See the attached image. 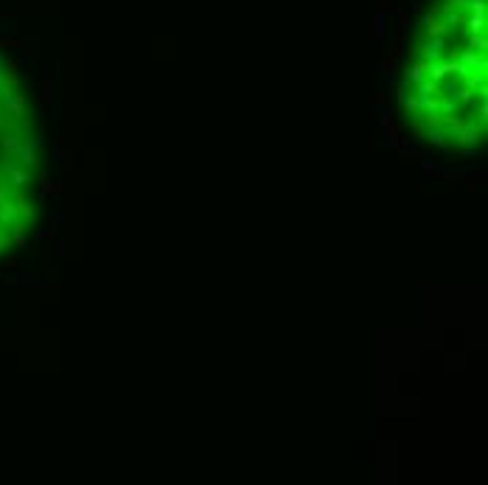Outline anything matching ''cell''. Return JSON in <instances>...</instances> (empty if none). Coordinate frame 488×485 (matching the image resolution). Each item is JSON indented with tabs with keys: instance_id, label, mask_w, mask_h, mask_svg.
<instances>
[{
	"instance_id": "ba28073f",
	"label": "cell",
	"mask_w": 488,
	"mask_h": 485,
	"mask_svg": "<svg viewBox=\"0 0 488 485\" xmlns=\"http://www.w3.org/2000/svg\"><path fill=\"white\" fill-rule=\"evenodd\" d=\"M427 140H430V146H435V149H446V146H449V135L440 129V124L427 126Z\"/></svg>"
},
{
	"instance_id": "9c48e42d",
	"label": "cell",
	"mask_w": 488,
	"mask_h": 485,
	"mask_svg": "<svg viewBox=\"0 0 488 485\" xmlns=\"http://www.w3.org/2000/svg\"><path fill=\"white\" fill-rule=\"evenodd\" d=\"M26 227H28V224L23 222V219H20V222H14L9 227V230H11L9 236H11V244H14V247H23V244H26Z\"/></svg>"
},
{
	"instance_id": "4fadbf2b",
	"label": "cell",
	"mask_w": 488,
	"mask_h": 485,
	"mask_svg": "<svg viewBox=\"0 0 488 485\" xmlns=\"http://www.w3.org/2000/svg\"><path fill=\"white\" fill-rule=\"evenodd\" d=\"M39 90H42V101H45V104H51V96H54V84H51V81H42V84H39Z\"/></svg>"
},
{
	"instance_id": "5bb4252c",
	"label": "cell",
	"mask_w": 488,
	"mask_h": 485,
	"mask_svg": "<svg viewBox=\"0 0 488 485\" xmlns=\"http://www.w3.org/2000/svg\"><path fill=\"white\" fill-rule=\"evenodd\" d=\"M56 160L62 163V168H70V163H68V152H65V149H56Z\"/></svg>"
},
{
	"instance_id": "5b68a950",
	"label": "cell",
	"mask_w": 488,
	"mask_h": 485,
	"mask_svg": "<svg viewBox=\"0 0 488 485\" xmlns=\"http://www.w3.org/2000/svg\"><path fill=\"white\" fill-rule=\"evenodd\" d=\"M11 199H14V205H17V214H20V219L26 224H31L34 222V216H37V202H31L28 196L23 194V188H14V194H11Z\"/></svg>"
},
{
	"instance_id": "e0dca14e",
	"label": "cell",
	"mask_w": 488,
	"mask_h": 485,
	"mask_svg": "<svg viewBox=\"0 0 488 485\" xmlns=\"http://www.w3.org/2000/svg\"><path fill=\"white\" fill-rule=\"evenodd\" d=\"M34 281H37V275H26V272L20 275V283H34Z\"/></svg>"
},
{
	"instance_id": "3957f363",
	"label": "cell",
	"mask_w": 488,
	"mask_h": 485,
	"mask_svg": "<svg viewBox=\"0 0 488 485\" xmlns=\"http://www.w3.org/2000/svg\"><path fill=\"white\" fill-rule=\"evenodd\" d=\"M39 149H42V140H39V137L23 140V146H20V152H17V160L26 165V168H37L39 165Z\"/></svg>"
},
{
	"instance_id": "7a4b0ae2",
	"label": "cell",
	"mask_w": 488,
	"mask_h": 485,
	"mask_svg": "<svg viewBox=\"0 0 488 485\" xmlns=\"http://www.w3.org/2000/svg\"><path fill=\"white\" fill-rule=\"evenodd\" d=\"M0 174L9 180L11 188H26V185L34 183V177H31V171H23V168H17V163H14V157H9V160H3L0 163Z\"/></svg>"
},
{
	"instance_id": "7c38bea8",
	"label": "cell",
	"mask_w": 488,
	"mask_h": 485,
	"mask_svg": "<svg viewBox=\"0 0 488 485\" xmlns=\"http://www.w3.org/2000/svg\"><path fill=\"white\" fill-rule=\"evenodd\" d=\"M11 247H14V244H11V236L6 233V230H3V227H0V252L11 250Z\"/></svg>"
},
{
	"instance_id": "8992f818",
	"label": "cell",
	"mask_w": 488,
	"mask_h": 485,
	"mask_svg": "<svg viewBox=\"0 0 488 485\" xmlns=\"http://www.w3.org/2000/svg\"><path fill=\"white\" fill-rule=\"evenodd\" d=\"M23 140H26V137L20 135V132H9V129H6V132L0 135V149H3V152H6L9 157H17Z\"/></svg>"
},
{
	"instance_id": "52a82bcc",
	"label": "cell",
	"mask_w": 488,
	"mask_h": 485,
	"mask_svg": "<svg viewBox=\"0 0 488 485\" xmlns=\"http://www.w3.org/2000/svg\"><path fill=\"white\" fill-rule=\"evenodd\" d=\"M14 222H20V214H17V205H14V199L0 202V224H3V227H11Z\"/></svg>"
},
{
	"instance_id": "277c9868",
	"label": "cell",
	"mask_w": 488,
	"mask_h": 485,
	"mask_svg": "<svg viewBox=\"0 0 488 485\" xmlns=\"http://www.w3.org/2000/svg\"><path fill=\"white\" fill-rule=\"evenodd\" d=\"M483 135H486V126L477 124V118H466V121H463V129H460L458 137H455V143H474L477 146L480 140H483Z\"/></svg>"
},
{
	"instance_id": "8fae6325",
	"label": "cell",
	"mask_w": 488,
	"mask_h": 485,
	"mask_svg": "<svg viewBox=\"0 0 488 485\" xmlns=\"http://www.w3.org/2000/svg\"><path fill=\"white\" fill-rule=\"evenodd\" d=\"M34 236H37V239H54V236H56V222L51 224V227H39Z\"/></svg>"
},
{
	"instance_id": "6da1fadb",
	"label": "cell",
	"mask_w": 488,
	"mask_h": 485,
	"mask_svg": "<svg viewBox=\"0 0 488 485\" xmlns=\"http://www.w3.org/2000/svg\"><path fill=\"white\" fill-rule=\"evenodd\" d=\"M0 112L9 118V121H17V124H26L31 118L26 96L17 93V90H11V87H0Z\"/></svg>"
},
{
	"instance_id": "2e32d148",
	"label": "cell",
	"mask_w": 488,
	"mask_h": 485,
	"mask_svg": "<svg viewBox=\"0 0 488 485\" xmlns=\"http://www.w3.org/2000/svg\"><path fill=\"white\" fill-rule=\"evenodd\" d=\"M6 129H9V118H6V115H3V112H0V135H3V132H6Z\"/></svg>"
},
{
	"instance_id": "30bf717a",
	"label": "cell",
	"mask_w": 488,
	"mask_h": 485,
	"mask_svg": "<svg viewBox=\"0 0 488 485\" xmlns=\"http://www.w3.org/2000/svg\"><path fill=\"white\" fill-rule=\"evenodd\" d=\"M11 194H14V188L9 185V180L0 174V202H6V199H11Z\"/></svg>"
},
{
	"instance_id": "9a60e30c",
	"label": "cell",
	"mask_w": 488,
	"mask_h": 485,
	"mask_svg": "<svg viewBox=\"0 0 488 485\" xmlns=\"http://www.w3.org/2000/svg\"><path fill=\"white\" fill-rule=\"evenodd\" d=\"M432 171H435V165H432L430 160H421V174H427V177H430Z\"/></svg>"
}]
</instances>
